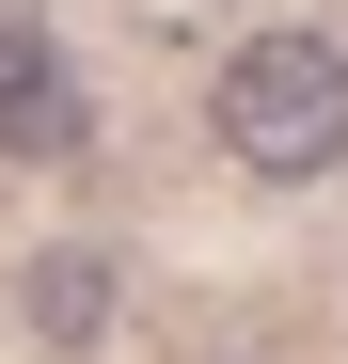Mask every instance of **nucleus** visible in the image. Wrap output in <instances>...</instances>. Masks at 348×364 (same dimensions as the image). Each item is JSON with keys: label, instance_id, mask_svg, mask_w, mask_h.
<instances>
[{"label": "nucleus", "instance_id": "1", "mask_svg": "<svg viewBox=\"0 0 348 364\" xmlns=\"http://www.w3.org/2000/svg\"><path fill=\"white\" fill-rule=\"evenodd\" d=\"M206 127H222V159H238V174L317 191V174L348 159V48H332V32H254V48H222Z\"/></svg>", "mask_w": 348, "mask_h": 364}, {"label": "nucleus", "instance_id": "2", "mask_svg": "<svg viewBox=\"0 0 348 364\" xmlns=\"http://www.w3.org/2000/svg\"><path fill=\"white\" fill-rule=\"evenodd\" d=\"M80 143H95V95L64 64V32H48L32 0H0V159L48 174V159H80Z\"/></svg>", "mask_w": 348, "mask_h": 364}, {"label": "nucleus", "instance_id": "3", "mask_svg": "<svg viewBox=\"0 0 348 364\" xmlns=\"http://www.w3.org/2000/svg\"><path fill=\"white\" fill-rule=\"evenodd\" d=\"M111 317H127V254H95V237H48V254L16 269V333H32L48 364L111 348Z\"/></svg>", "mask_w": 348, "mask_h": 364}]
</instances>
